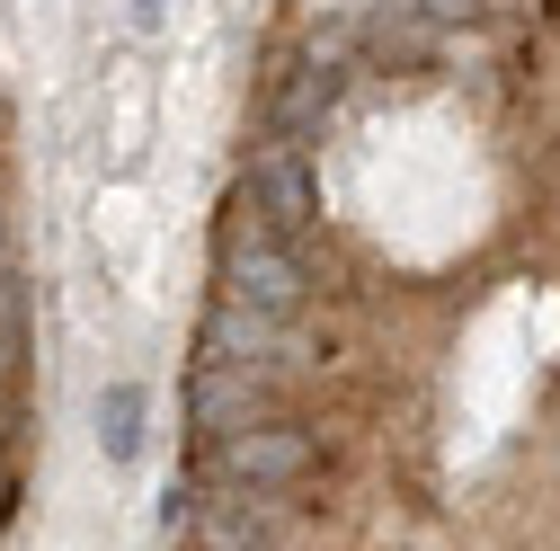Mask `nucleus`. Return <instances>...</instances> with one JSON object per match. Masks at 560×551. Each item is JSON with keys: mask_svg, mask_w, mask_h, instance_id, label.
Returning <instances> with one entry per match:
<instances>
[{"mask_svg": "<svg viewBox=\"0 0 560 551\" xmlns=\"http://www.w3.org/2000/svg\"><path fill=\"white\" fill-rule=\"evenodd\" d=\"M214 267H223V294L249 303V312H267V320H294L303 294H312V276H303L294 241H285V232H267L249 196L232 204V223H223V241H214Z\"/></svg>", "mask_w": 560, "mask_h": 551, "instance_id": "1", "label": "nucleus"}, {"mask_svg": "<svg viewBox=\"0 0 560 551\" xmlns=\"http://www.w3.org/2000/svg\"><path fill=\"white\" fill-rule=\"evenodd\" d=\"M196 348H205V365H241V374H258L267 391L303 383V356H312L285 320H267V312H249V303H232V294H223L214 312H205Z\"/></svg>", "mask_w": 560, "mask_h": 551, "instance_id": "2", "label": "nucleus"}, {"mask_svg": "<svg viewBox=\"0 0 560 551\" xmlns=\"http://www.w3.org/2000/svg\"><path fill=\"white\" fill-rule=\"evenodd\" d=\"M205 462L223 471V490H258V499H276V490H294V480L312 471V436L294 427V419H249V427H232V436H214L205 445Z\"/></svg>", "mask_w": 560, "mask_h": 551, "instance_id": "3", "label": "nucleus"}, {"mask_svg": "<svg viewBox=\"0 0 560 551\" xmlns=\"http://www.w3.org/2000/svg\"><path fill=\"white\" fill-rule=\"evenodd\" d=\"M241 196L258 204V223H267V232H285V241H303V232L320 223V187H312L303 143H267V152H249Z\"/></svg>", "mask_w": 560, "mask_h": 551, "instance_id": "4", "label": "nucleus"}, {"mask_svg": "<svg viewBox=\"0 0 560 551\" xmlns=\"http://www.w3.org/2000/svg\"><path fill=\"white\" fill-rule=\"evenodd\" d=\"M267 383L258 374H241V365H205L196 356V374H187V419L205 427V445L214 436H232V427H249V419H267Z\"/></svg>", "mask_w": 560, "mask_h": 551, "instance_id": "5", "label": "nucleus"}, {"mask_svg": "<svg viewBox=\"0 0 560 551\" xmlns=\"http://www.w3.org/2000/svg\"><path fill=\"white\" fill-rule=\"evenodd\" d=\"M329 98H338V72L329 62H303V72L276 90V107H267V143H312V125L329 116Z\"/></svg>", "mask_w": 560, "mask_h": 551, "instance_id": "6", "label": "nucleus"}, {"mask_svg": "<svg viewBox=\"0 0 560 551\" xmlns=\"http://www.w3.org/2000/svg\"><path fill=\"white\" fill-rule=\"evenodd\" d=\"M98 445H107V462L143 454V383H107L98 391Z\"/></svg>", "mask_w": 560, "mask_h": 551, "instance_id": "7", "label": "nucleus"}, {"mask_svg": "<svg viewBox=\"0 0 560 551\" xmlns=\"http://www.w3.org/2000/svg\"><path fill=\"white\" fill-rule=\"evenodd\" d=\"M161 525H170V534H187V525H196V471H178L170 490H161Z\"/></svg>", "mask_w": 560, "mask_h": 551, "instance_id": "8", "label": "nucleus"}, {"mask_svg": "<svg viewBox=\"0 0 560 551\" xmlns=\"http://www.w3.org/2000/svg\"><path fill=\"white\" fill-rule=\"evenodd\" d=\"M418 10H428L436 27H471V19H480V0H418Z\"/></svg>", "mask_w": 560, "mask_h": 551, "instance_id": "9", "label": "nucleus"}, {"mask_svg": "<svg viewBox=\"0 0 560 551\" xmlns=\"http://www.w3.org/2000/svg\"><path fill=\"white\" fill-rule=\"evenodd\" d=\"M133 19H170V0H133Z\"/></svg>", "mask_w": 560, "mask_h": 551, "instance_id": "10", "label": "nucleus"}, {"mask_svg": "<svg viewBox=\"0 0 560 551\" xmlns=\"http://www.w3.org/2000/svg\"><path fill=\"white\" fill-rule=\"evenodd\" d=\"M0 516H10V471H0Z\"/></svg>", "mask_w": 560, "mask_h": 551, "instance_id": "11", "label": "nucleus"}, {"mask_svg": "<svg viewBox=\"0 0 560 551\" xmlns=\"http://www.w3.org/2000/svg\"><path fill=\"white\" fill-rule=\"evenodd\" d=\"M0 436H10V391H0Z\"/></svg>", "mask_w": 560, "mask_h": 551, "instance_id": "12", "label": "nucleus"}, {"mask_svg": "<svg viewBox=\"0 0 560 551\" xmlns=\"http://www.w3.org/2000/svg\"><path fill=\"white\" fill-rule=\"evenodd\" d=\"M0 267H10V249H0Z\"/></svg>", "mask_w": 560, "mask_h": 551, "instance_id": "13", "label": "nucleus"}]
</instances>
